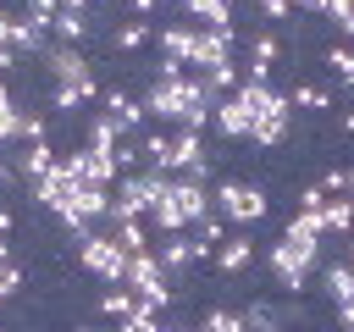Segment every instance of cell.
<instances>
[{"label":"cell","mask_w":354,"mask_h":332,"mask_svg":"<svg viewBox=\"0 0 354 332\" xmlns=\"http://www.w3.org/2000/svg\"><path fill=\"white\" fill-rule=\"evenodd\" d=\"M116 144H122V127H116V116H105V111H94V116H88V127H83V149H100V155H116Z\"/></svg>","instance_id":"9a60e30c"},{"label":"cell","mask_w":354,"mask_h":332,"mask_svg":"<svg viewBox=\"0 0 354 332\" xmlns=\"http://www.w3.org/2000/svg\"><path fill=\"white\" fill-rule=\"evenodd\" d=\"M88 28H94L88 11H66V6H61V11L50 17V39H55V44H77V39H88Z\"/></svg>","instance_id":"ffe728a7"},{"label":"cell","mask_w":354,"mask_h":332,"mask_svg":"<svg viewBox=\"0 0 354 332\" xmlns=\"http://www.w3.org/2000/svg\"><path fill=\"white\" fill-rule=\"evenodd\" d=\"M321 249L326 243H299V238H277L271 249H266V266H271V277H277V288H288V293H304V282L315 277V266H321Z\"/></svg>","instance_id":"277c9868"},{"label":"cell","mask_w":354,"mask_h":332,"mask_svg":"<svg viewBox=\"0 0 354 332\" xmlns=\"http://www.w3.org/2000/svg\"><path fill=\"white\" fill-rule=\"evenodd\" d=\"M155 255H160L166 277H171V271H188V266H194V232H166Z\"/></svg>","instance_id":"ac0fdd59"},{"label":"cell","mask_w":354,"mask_h":332,"mask_svg":"<svg viewBox=\"0 0 354 332\" xmlns=\"http://www.w3.org/2000/svg\"><path fill=\"white\" fill-rule=\"evenodd\" d=\"M337 310V332H354V299H343V304H332Z\"/></svg>","instance_id":"f35d334b"},{"label":"cell","mask_w":354,"mask_h":332,"mask_svg":"<svg viewBox=\"0 0 354 332\" xmlns=\"http://www.w3.org/2000/svg\"><path fill=\"white\" fill-rule=\"evenodd\" d=\"M127 6H133L138 17H149V11H155V0H127Z\"/></svg>","instance_id":"7bdbcfd3"},{"label":"cell","mask_w":354,"mask_h":332,"mask_svg":"<svg viewBox=\"0 0 354 332\" xmlns=\"http://www.w3.org/2000/svg\"><path fill=\"white\" fill-rule=\"evenodd\" d=\"M199 160H210V155H205V138H199V133H188V127H177L160 172H166V177H177V172H188V166H199Z\"/></svg>","instance_id":"30bf717a"},{"label":"cell","mask_w":354,"mask_h":332,"mask_svg":"<svg viewBox=\"0 0 354 332\" xmlns=\"http://www.w3.org/2000/svg\"><path fill=\"white\" fill-rule=\"evenodd\" d=\"M288 105H293V111H326V105H332V89H321V83H299V89L288 94Z\"/></svg>","instance_id":"83f0119b"},{"label":"cell","mask_w":354,"mask_h":332,"mask_svg":"<svg viewBox=\"0 0 354 332\" xmlns=\"http://www.w3.org/2000/svg\"><path fill=\"white\" fill-rule=\"evenodd\" d=\"M321 293H326L332 304L354 299V266H348V260H332V266H321Z\"/></svg>","instance_id":"7402d4cb"},{"label":"cell","mask_w":354,"mask_h":332,"mask_svg":"<svg viewBox=\"0 0 354 332\" xmlns=\"http://www.w3.org/2000/svg\"><path fill=\"white\" fill-rule=\"evenodd\" d=\"M321 232H326V238H348V232H354V199H348V194L321 199Z\"/></svg>","instance_id":"2e32d148"},{"label":"cell","mask_w":354,"mask_h":332,"mask_svg":"<svg viewBox=\"0 0 354 332\" xmlns=\"http://www.w3.org/2000/svg\"><path fill=\"white\" fill-rule=\"evenodd\" d=\"M160 332H188V326H177V321H160Z\"/></svg>","instance_id":"bcb514c9"},{"label":"cell","mask_w":354,"mask_h":332,"mask_svg":"<svg viewBox=\"0 0 354 332\" xmlns=\"http://www.w3.org/2000/svg\"><path fill=\"white\" fill-rule=\"evenodd\" d=\"M50 166H55V155H50V144H28V149L17 155V172H22L28 183H39V177H44Z\"/></svg>","instance_id":"484cf974"},{"label":"cell","mask_w":354,"mask_h":332,"mask_svg":"<svg viewBox=\"0 0 354 332\" xmlns=\"http://www.w3.org/2000/svg\"><path fill=\"white\" fill-rule=\"evenodd\" d=\"M111 238H116V249H122V255L155 249V243H149V227H144V221H111Z\"/></svg>","instance_id":"cb8c5ba5"},{"label":"cell","mask_w":354,"mask_h":332,"mask_svg":"<svg viewBox=\"0 0 354 332\" xmlns=\"http://www.w3.org/2000/svg\"><path fill=\"white\" fill-rule=\"evenodd\" d=\"M133 304H138V299H133V293H127V288H111V293H105V299H100V310H105V315H111V321H122V315H133Z\"/></svg>","instance_id":"e575fe53"},{"label":"cell","mask_w":354,"mask_h":332,"mask_svg":"<svg viewBox=\"0 0 354 332\" xmlns=\"http://www.w3.org/2000/svg\"><path fill=\"white\" fill-rule=\"evenodd\" d=\"M243 326H249V332H288L271 304H249V310H243Z\"/></svg>","instance_id":"f1b7e54d"},{"label":"cell","mask_w":354,"mask_h":332,"mask_svg":"<svg viewBox=\"0 0 354 332\" xmlns=\"http://www.w3.org/2000/svg\"><path fill=\"white\" fill-rule=\"evenodd\" d=\"M144 39H149V22H144V17H133V22L116 28V50H138Z\"/></svg>","instance_id":"836d02e7"},{"label":"cell","mask_w":354,"mask_h":332,"mask_svg":"<svg viewBox=\"0 0 354 332\" xmlns=\"http://www.w3.org/2000/svg\"><path fill=\"white\" fill-rule=\"evenodd\" d=\"M88 100H100V83L88 77V83H55L50 89V105L55 111H77V105H88Z\"/></svg>","instance_id":"603a6c76"},{"label":"cell","mask_w":354,"mask_h":332,"mask_svg":"<svg viewBox=\"0 0 354 332\" xmlns=\"http://www.w3.org/2000/svg\"><path fill=\"white\" fill-rule=\"evenodd\" d=\"M343 194H348V199H354V166H348V172H343Z\"/></svg>","instance_id":"ee69618b"},{"label":"cell","mask_w":354,"mask_h":332,"mask_svg":"<svg viewBox=\"0 0 354 332\" xmlns=\"http://www.w3.org/2000/svg\"><path fill=\"white\" fill-rule=\"evenodd\" d=\"M72 183H83V177H72V172H66V166L55 160V166H50V172H44L39 183H28V188H33V199H39V205H44L50 216H55V210L66 205V194H72Z\"/></svg>","instance_id":"8fae6325"},{"label":"cell","mask_w":354,"mask_h":332,"mask_svg":"<svg viewBox=\"0 0 354 332\" xmlns=\"http://www.w3.org/2000/svg\"><path fill=\"white\" fill-rule=\"evenodd\" d=\"M0 183H11V172H6V160H0Z\"/></svg>","instance_id":"7dc6e473"},{"label":"cell","mask_w":354,"mask_h":332,"mask_svg":"<svg viewBox=\"0 0 354 332\" xmlns=\"http://www.w3.org/2000/svg\"><path fill=\"white\" fill-rule=\"evenodd\" d=\"M11 22H17V17H11V11H0V50H11Z\"/></svg>","instance_id":"ab89813d"},{"label":"cell","mask_w":354,"mask_h":332,"mask_svg":"<svg viewBox=\"0 0 354 332\" xmlns=\"http://www.w3.org/2000/svg\"><path fill=\"white\" fill-rule=\"evenodd\" d=\"M210 260L221 266V277H238V271H249V260H254V238H249V232H232V238L216 243Z\"/></svg>","instance_id":"7c38bea8"},{"label":"cell","mask_w":354,"mask_h":332,"mask_svg":"<svg viewBox=\"0 0 354 332\" xmlns=\"http://www.w3.org/2000/svg\"><path fill=\"white\" fill-rule=\"evenodd\" d=\"M199 332H249V326H243V310H210Z\"/></svg>","instance_id":"4dcf8cb0"},{"label":"cell","mask_w":354,"mask_h":332,"mask_svg":"<svg viewBox=\"0 0 354 332\" xmlns=\"http://www.w3.org/2000/svg\"><path fill=\"white\" fill-rule=\"evenodd\" d=\"M166 172H127V177H116V188H111V216L105 221H144L149 210H155V199L166 194Z\"/></svg>","instance_id":"3957f363"},{"label":"cell","mask_w":354,"mask_h":332,"mask_svg":"<svg viewBox=\"0 0 354 332\" xmlns=\"http://www.w3.org/2000/svg\"><path fill=\"white\" fill-rule=\"evenodd\" d=\"M210 210H216L221 221H232V227H254V221L271 216V199H266V188H254V183L221 177V183L210 188Z\"/></svg>","instance_id":"5b68a950"},{"label":"cell","mask_w":354,"mask_h":332,"mask_svg":"<svg viewBox=\"0 0 354 332\" xmlns=\"http://www.w3.org/2000/svg\"><path fill=\"white\" fill-rule=\"evenodd\" d=\"M210 127H216L221 138H249V111H243L232 94H221L216 111H210Z\"/></svg>","instance_id":"4fadbf2b"},{"label":"cell","mask_w":354,"mask_h":332,"mask_svg":"<svg viewBox=\"0 0 354 332\" xmlns=\"http://www.w3.org/2000/svg\"><path fill=\"white\" fill-rule=\"evenodd\" d=\"M282 232H288V238H299V243H326V232H321V210H299Z\"/></svg>","instance_id":"4316f807"},{"label":"cell","mask_w":354,"mask_h":332,"mask_svg":"<svg viewBox=\"0 0 354 332\" xmlns=\"http://www.w3.org/2000/svg\"><path fill=\"white\" fill-rule=\"evenodd\" d=\"M232 44H238V28H194V72H210L221 61H232Z\"/></svg>","instance_id":"52a82bcc"},{"label":"cell","mask_w":354,"mask_h":332,"mask_svg":"<svg viewBox=\"0 0 354 332\" xmlns=\"http://www.w3.org/2000/svg\"><path fill=\"white\" fill-rule=\"evenodd\" d=\"M77 260H83V271H88V277H100L105 288H122L127 255L116 249V238H111V232H100V227H94V232H83V238H77Z\"/></svg>","instance_id":"8992f818"},{"label":"cell","mask_w":354,"mask_h":332,"mask_svg":"<svg viewBox=\"0 0 354 332\" xmlns=\"http://www.w3.org/2000/svg\"><path fill=\"white\" fill-rule=\"evenodd\" d=\"M205 210H210V188H205V183H188V177H171V183H166V194L155 199L149 221H155L160 232H188Z\"/></svg>","instance_id":"7a4b0ae2"},{"label":"cell","mask_w":354,"mask_h":332,"mask_svg":"<svg viewBox=\"0 0 354 332\" xmlns=\"http://www.w3.org/2000/svg\"><path fill=\"white\" fill-rule=\"evenodd\" d=\"M326 66L337 72L343 89H354V50H348V44H332V50H326Z\"/></svg>","instance_id":"f546056e"},{"label":"cell","mask_w":354,"mask_h":332,"mask_svg":"<svg viewBox=\"0 0 354 332\" xmlns=\"http://www.w3.org/2000/svg\"><path fill=\"white\" fill-rule=\"evenodd\" d=\"M116 332H160V315H155V310H144V304H133V315H122V321H116Z\"/></svg>","instance_id":"d6a6232c"},{"label":"cell","mask_w":354,"mask_h":332,"mask_svg":"<svg viewBox=\"0 0 354 332\" xmlns=\"http://www.w3.org/2000/svg\"><path fill=\"white\" fill-rule=\"evenodd\" d=\"M44 66H50V83H88L94 77V66L77 55V44H44Z\"/></svg>","instance_id":"9c48e42d"},{"label":"cell","mask_w":354,"mask_h":332,"mask_svg":"<svg viewBox=\"0 0 354 332\" xmlns=\"http://www.w3.org/2000/svg\"><path fill=\"white\" fill-rule=\"evenodd\" d=\"M22 138V105H17V94L0 83V144H17Z\"/></svg>","instance_id":"d4e9b609"},{"label":"cell","mask_w":354,"mask_h":332,"mask_svg":"<svg viewBox=\"0 0 354 332\" xmlns=\"http://www.w3.org/2000/svg\"><path fill=\"white\" fill-rule=\"evenodd\" d=\"M343 255H348V266H354V232H348V238H343Z\"/></svg>","instance_id":"f6af8a7d"},{"label":"cell","mask_w":354,"mask_h":332,"mask_svg":"<svg viewBox=\"0 0 354 332\" xmlns=\"http://www.w3.org/2000/svg\"><path fill=\"white\" fill-rule=\"evenodd\" d=\"M11 227H17V216H11V205H0V238H11Z\"/></svg>","instance_id":"60d3db41"},{"label":"cell","mask_w":354,"mask_h":332,"mask_svg":"<svg viewBox=\"0 0 354 332\" xmlns=\"http://www.w3.org/2000/svg\"><path fill=\"white\" fill-rule=\"evenodd\" d=\"M288 127H293V111L260 116V122H249V144H260V149H277V144L288 138Z\"/></svg>","instance_id":"44dd1931"},{"label":"cell","mask_w":354,"mask_h":332,"mask_svg":"<svg viewBox=\"0 0 354 332\" xmlns=\"http://www.w3.org/2000/svg\"><path fill=\"white\" fill-rule=\"evenodd\" d=\"M293 11H310V17H321V11H326V0H293Z\"/></svg>","instance_id":"b9f144b4"},{"label":"cell","mask_w":354,"mask_h":332,"mask_svg":"<svg viewBox=\"0 0 354 332\" xmlns=\"http://www.w3.org/2000/svg\"><path fill=\"white\" fill-rule=\"evenodd\" d=\"M77 332H88V326H77Z\"/></svg>","instance_id":"c3c4849f"},{"label":"cell","mask_w":354,"mask_h":332,"mask_svg":"<svg viewBox=\"0 0 354 332\" xmlns=\"http://www.w3.org/2000/svg\"><path fill=\"white\" fill-rule=\"evenodd\" d=\"M343 39H354V0H326V11H321Z\"/></svg>","instance_id":"1f68e13d"},{"label":"cell","mask_w":354,"mask_h":332,"mask_svg":"<svg viewBox=\"0 0 354 332\" xmlns=\"http://www.w3.org/2000/svg\"><path fill=\"white\" fill-rule=\"evenodd\" d=\"M260 11H266L271 22H288V17H293V0H260Z\"/></svg>","instance_id":"74e56055"},{"label":"cell","mask_w":354,"mask_h":332,"mask_svg":"<svg viewBox=\"0 0 354 332\" xmlns=\"http://www.w3.org/2000/svg\"><path fill=\"white\" fill-rule=\"evenodd\" d=\"M160 55L177 61V66H188L194 61V22H166L160 28Z\"/></svg>","instance_id":"5bb4252c"},{"label":"cell","mask_w":354,"mask_h":332,"mask_svg":"<svg viewBox=\"0 0 354 332\" xmlns=\"http://www.w3.org/2000/svg\"><path fill=\"white\" fill-rule=\"evenodd\" d=\"M105 116H116L122 133H138L144 127V105L133 94H122V89H105Z\"/></svg>","instance_id":"e0dca14e"},{"label":"cell","mask_w":354,"mask_h":332,"mask_svg":"<svg viewBox=\"0 0 354 332\" xmlns=\"http://www.w3.org/2000/svg\"><path fill=\"white\" fill-rule=\"evenodd\" d=\"M55 11H61V0H28V11H22V17H28V22H39V28H50V17H55Z\"/></svg>","instance_id":"8d00e7d4"},{"label":"cell","mask_w":354,"mask_h":332,"mask_svg":"<svg viewBox=\"0 0 354 332\" xmlns=\"http://www.w3.org/2000/svg\"><path fill=\"white\" fill-rule=\"evenodd\" d=\"M277 61H282V39H277L271 28H260V33L249 39V61H243V77H249V83H271Z\"/></svg>","instance_id":"ba28073f"},{"label":"cell","mask_w":354,"mask_h":332,"mask_svg":"<svg viewBox=\"0 0 354 332\" xmlns=\"http://www.w3.org/2000/svg\"><path fill=\"white\" fill-rule=\"evenodd\" d=\"M166 149H171V138H166V133H144V160H149L155 172L166 166Z\"/></svg>","instance_id":"d590c367"},{"label":"cell","mask_w":354,"mask_h":332,"mask_svg":"<svg viewBox=\"0 0 354 332\" xmlns=\"http://www.w3.org/2000/svg\"><path fill=\"white\" fill-rule=\"evenodd\" d=\"M188 17H194V28H232V0H177Z\"/></svg>","instance_id":"d6986e66"},{"label":"cell","mask_w":354,"mask_h":332,"mask_svg":"<svg viewBox=\"0 0 354 332\" xmlns=\"http://www.w3.org/2000/svg\"><path fill=\"white\" fill-rule=\"evenodd\" d=\"M216 100H221V94H210L199 72H183V77H155L138 105H144V116H160V122L188 127V133H205Z\"/></svg>","instance_id":"6da1fadb"}]
</instances>
